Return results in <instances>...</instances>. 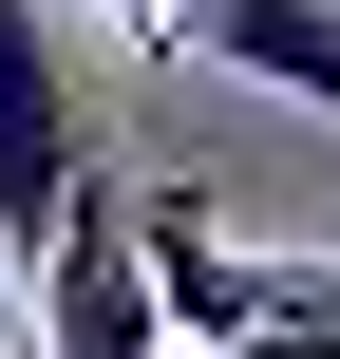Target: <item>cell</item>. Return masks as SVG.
I'll list each match as a JSON object with an SVG mask.
<instances>
[{"label": "cell", "instance_id": "1", "mask_svg": "<svg viewBox=\"0 0 340 359\" xmlns=\"http://www.w3.org/2000/svg\"><path fill=\"white\" fill-rule=\"evenodd\" d=\"M76 189H95V133L57 95V0H0V246H19V284H38Z\"/></svg>", "mask_w": 340, "mask_h": 359}, {"label": "cell", "instance_id": "2", "mask_svg": "<svg viewBox=\"0 0 340 359\" xmlns=\"http://www.w3.org/2000/svg\"><path fill=\"white\" fill-rule=\"evenodd\" d=\"M151 38L170 57H227V76H265L303 114H340V19L322 0H151Z\"/></svg>", "mask_w": 340, "mask_h": 359}, {"label": "cell", "instance_id": "4", "mask_svg": "<svg viewBox=\"0 0 340 359\" xmlns=\"http://www.w3.org/2000/svg\"><path fill=\"white\" fill-rule=\"evenodd\" d=\"M246 359H340V322H265V341H246Z\"/></svg>", "mask_w": 340, "mask_h": 359}, {"label": "cell", "instance_id": "5", "mask_svg": "<svg viewBox=\"0 0 340 359\" xmlns=\"http://www.w3.org/2000/svg\"><path fill=\"white\" fill-rule=\"evenodd\" d=\"M322 19H340V0H322Z\"/></svg>", "mask_w": 340, "mask_h": 359}, {"label": "cell", "instance_id": "3", "mask_svg": "<svg viewBox=\"0 0 340 359\" xmlns=\"http://www.w3.org/2000/svg\"><path fill=\"white\" fill-rule=\"evenodd\" d=\"M0 359H38V303H19V246H0Z\"/></svg>", "mask_w": 340, "mask_h": 359}]
</instances>
